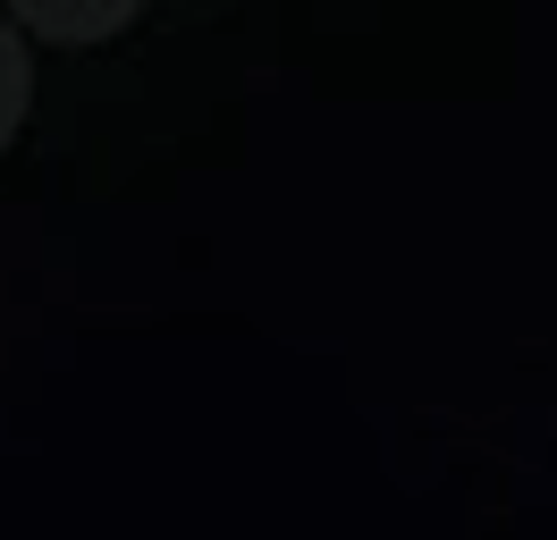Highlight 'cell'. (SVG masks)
<instances>
[{
    "label": "cell",
    "instance_id": "6da1fadb",
    "mask_svg": "<svg viewBox=\"0 0 557 540\" xmlns=\"http://www.w3.org/2000/svg\"><path fill=\"white\" fill-rule=\"evenodd\" d=\"M17 110H26V60H17V42L0 34V135L17 127Z\"/></svg>",
    "mask_w": 557,
    "mask_h": 540
}]
</instances>
